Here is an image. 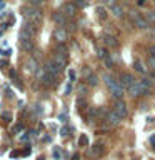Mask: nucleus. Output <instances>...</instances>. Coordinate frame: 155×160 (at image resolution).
I'll return each instance as SVG.
<instances>
[{
    "label": "nucleus",
    "mask_w": 155,
    "mask_h": 160,
    "mask_svg": "<svg viewBox=\"0 0 155 160\" xmlns=\"http://www.w3.org/2000/svg\"><path fill=\"white\" fill-rule=\"evenodd\" d=\"M35 33H37V25L25 22L22 30H20V40H32Z\"/></svg>",
    "instance_id": "2"
},
{
    "label": "nucleus",
    "mask_w": 155,
    "mask_h": 160,
    "mask_svg": "<svg viewBox=\"0 0 155 160\" xmlns=\"http://www.w3.org/2000/svg\"><path fill=\"white\" fill-rule=\"evenodd\" d=\"M97 55H98V57L102 58V60H105V58L110 57L108 52H107V48H103V47H98V48H97Z\"/></svg>",
    "instance_id": "21"
},
{
    "label": "nucleus",
    "mask_w": 155,
    "mask_h": 160,
    "mask_svg": "<svg viewBox=\"0 0 155 160\" xmlns=\"http://www.w3.org/2000/svg\"><path fill=\"white\" fill-rule=\"evenodd\" d=\"M2 118H3V122H10V118H12V115L7 113V112H3L2 113Z\"/></svg>",
    "instance_id": "30"
},
{
    "label": "nucleus",
    "mask_w": 155,
    "mask_h": 160,
    "mask_svg": "<svg viewBox=\"0 0 155 160\" xmlns=\"http://www.w3.org/2000/svg\"><path fill=\"white\" fill-rule=\"evenodd\" d=\"M105 3L108 5V7H115V5H117V0H103Z\"/></svg>",
    "instance_id": "31"
},
{
    "label": "nucleus",
    "mask_w": 155,
    "mask_h": 160,
    "mask_svg": "<svg viewBox=\"0 0 155 160\" xmlns=\"http://www.w3.org/2000/svg\"><path fill=\"white\" fill-rule=\"evenodd\" d=\"M108 90H110V93H112V97L113 98H117V100H122V97L125 95V88L122 87V83L117 82V80H112L108 85Z\"/></svg>",
    "instance_id": "3"
},
{
    "label": "nucleus",
    "mask_w": 155,
    "mask_h": 160,
    "mask_svg": "<svg viewBox=\"0 0 155 160\" xmlns=\"http://www.w3.org/2000/svg\"><path fill=\"white\" fill-rule=\"evenodd\" d=\"M53 20H55L57 23H60V25H65V23H67V17H65L62 12H60V13H55V15H53Z\"/></svg>",
    "instance_id": "17"
},
{
    "label": "nucleus",
    "mask_w": 155,
    "mask_h": 160,
    "mask_svg": "<svg viewBox=\"0 0 155 160\" xmlns=\"http://www.w3.org/2000/svg\"><path fill=\"white\" fill-rule=\"evenodd\" d=\"M112 13H113L117 18H122V17H123V8L120 7V5H115V7H112Z\"/></svg>",
    "instance_id": "18"
},
{
    "label": "nucleus",
    "mask_w": 155,
    "mask_h": 160,
    "mask_svg": "<svg viewBox=\"0 0 155 160\" xmlns=\"http://www.w3.org/2000/svg\"><path fill=\"white\" fill-rule=\"evenodd\" d=\"M62 13H63L67 18H72V17H75V15H77V5L72 3V2L63 3V7H62Z\"/></svg>",
    "instance_id": "5"
},
{
    "label": "nucleus",
    "mask_w": 155,
    "mask_h": 160,
    "mask_svg": "<svg viewBox=\"0 0 155 160\" xmlns=\"http://www.w3.org/2000/svg\"><path fill=\"white\" fill-rule=\"evenodd\" d=\"M45 0H30V5H33V7H38V5H42Z\"/></svg>",
    "instance_id": "28"
},
{
    "label": "nucleus",
    "mask_w": 155,
    "mask_h": 160,
    "mask_svg": "<svg viewBox=\"0 0 155 160\" xmlns=\"http://www.w3.org/2000/svg\"><path fill=\"white\" fill-rule=\"evenodd\" d=\"M68 77H70V82H73V80H75V72H73V70H70V72H68Z\"/></svg>",
    "instance_id": "33"
},
{
    "label": "nucleus",
    "mask_w": 155,
    "mask_h": 160,
    "mask_svg": "<svg viewBox=\"0 0 155 160\" xmlns=\"http://www.w3.org/2000/svg\"><path fill=\"white\" fill-rule=\"evenodd\" d=\"M87 90H88V85L80 83V85H78V88H77V92H78L80 95H85V93H87Z\"/></svg>",
    "instance_id": "23"
},
{
    "label": "nucleus",
    "mask_w": 155,
    "mask_h": 160,
    "mask_svg": "<svg viewBox=\"0 0 155 160\" xmlns=\"http://www.w3.org/2000/svg\"><path fill=\"white\" fill-rule=\"evenodd\" d=\"M102 40H103V43L107 45V47H110V48H117L118 47V40L115 38L113 35H110V33H105L102 37Z\"/></svg>",
    "instance_id": "10"
},
{
    "label": "nucleus",
    "mask_w": 155,
    "mask_h": 160,
    "mask_svg": "<svg viewBox=\"0 0 155 160\" xmlns=\"http://www.w3.org/2000/svg\"><path fill=\"white\" fill-rule=\"evenodd\" d=\"M150 53H152V57H155V47L150 48Z\"/></svg>",
    "instance_id": "36"
},
{
    "label": "nucleus",
    "mask_w": 155,
    "mask_h": 160,
    "mask_svg": "<svg viewBox=\"0 0 155 160\" xmlns=\"http://www.w3.org/2000/svg\"><path fill=\"white\" fill-rule=\"evenodd\" d=\"M78 143L82 145V147H83V145H87V143H88V138H87V135H82V137H80V140H78Z\"/></svg>",
    "instance_id": "26"
},
{
    "label": "nucleus",
    "mask_w": 155,
    "mask_h": 160,
    "mask_svg": "<svg viewBox=\"0 0 155 160\" xmlns=\"http://www.w3.org/2000/svg\"><path fill=\"white\" fill-rule=\"evenodd\" d=\"M105 120H107L108 125H112V127H117V125H120V122H122V117L113 112V110H110V112H107V115H105Z\"/></svg>",
    "instance_id": "6"
},
{
    "label": "nucleus",
    "mask_w": 155,
    "mask_h": 160,
    "mask_svg": "<svg viewBox=\"0 0 155 160\" xmlns=\"http://www.w3.org/2000/svg\"><path fill=\"white\" fill-rule=\"evenodd\" d=\"M42 82H43V85H47V87H52V85H55V77L45 72V75H42Z\"/></svg>",
    "instance_id": "14"
},
{
    "label": "nucleus",
    "mask_w": 155,
    "mask_h": 160,
    "mask_svg": "<svg viewBox=\"0 0 155 160\" xmlns=\"http://www.w3.org/2000/svg\"><path fill=\"white\" fill-rule=\"evenodd\" d=\"M27 68L30 70V72H37V68H38V63H37V60H33V58H28V60H27Z\"/></svg>",
    "instance_id": "16"
},
{
    "label": "nucleus",
    "mask_w": 155,
    "mask_h": 160,
    "mask_svg": "<svg viewBox=\"0 0 155 160\" xmlns=\"http://www.w3.org/2000/svg\"><path fill=\"white\" fill-rule=\"evenodd\" d=\"M75 5H77V8H83V7H87V0H75Z\"/></svg>",
    "instance_id": "25"
},
{
    "label": "nucleus",
    "mask_w": 155,
    "mask_h": 160,
    "mask_svg": "<svg viewBox=\"0 0 155 160\" xmlns=\"http://www.w3.org/2000/svg\"><path fill=\"white\" fill-rule=\"evenodd\" d=\"M103 62H105V65H107V68H112V67H113V60L110 58V57H108V58H105Z\"/></svg>",
    "instance_id": "27"
},
{
    "label": "nucleus",
    "mask_w": 155,
    "mask_h": 160,
    "mask_svg": "<svg viewBox=\"0 0 155 160\" xmlns=\"http://www.w3.org/2000/svg\"><path fill=\"white\" fill-rule=\"evenodd\" d=\"M133 67H135V70H137V72H142V73L147 72V67H145V63L140 62V60H137V62L133 63Z\"/></svg>",
    "instance_id": "20"
},
{
    "label": "nucleus",
    "mask_w": 155,
    "mask_h": 160,
    "mask_svg": "<svg viewBox=\"0 0 155 160\" xmlns=\"http://www.w3.org/2000/svg\"><path fill=\"white\" fill-rule=\"evenodd\" d=\"M102 152H103L102 145H93V147L87 152V155L88 157H98V155H102Z\"/></svg>",
    "instance_id": "13"
},
{
    "label": "nucleus",
    "mask_w": 155,
    "mask_h": 160,
    "mask_svg": "<svg viewBox=\"0 0 155 160\" xmlns=\"http://www.w3.org/2000/svg\"><path fill=\"white\" fill-rule=\"evenodd\" d=\"M133 23H135V27L140 28V30H147V28H148V20H147V18H143L142 15H140V17L135 20Z\"/></svg>",
    "instance_id": "12"
},
{
    "label": "nucleus",
    "mask_w": 155,
    "mask_h": 160,
    "mask_svg": "<svg viewBox=\"0 0 155 160\" xmlns=\"http://www.w3.org/2000/svg\"><path fill=\"white\" fill-rule=\"evenodd\" d=\"M45 72H47V73H50V75H53V77L57 78L58 75H60V72H62V68H60L58 65L53 62V60H48V62H47V65H45Z\"/></svg>",
    "instance_id": "7"
},
{
    "label": "nucleus",
    "mask_w": 155,
    "mask_h": 160,
    "mask_svg": "<svg viewBox=\"0 0 155 160\" xmlns=\"http://www.w3.org/2000/svg\"><path fill=\"white\" fill-rule=\"evenodd\" d=\"M53 37H55V40H57L58 43H65V42H67L68 33H67V30H65V28H57L53 32Z\"/></svg>",
    "instance_id": "11"
},
{
    "label": "nucleus",
    "mask_w": 155,
    "mask_h": 160,
    "mask_svg": "<svg viewBox=\"0 0 155 160\" xmlns=\"http://www.w3.org/2000/svg\"><path fill=\"white\" fill-rule=\"evenodd\" d=\"M97 12H98V17H100V18H105V17H107V10H105L103 7H98Z\"/></svg>",
    "instance_id": "24"
},
{
    "label": "nucleus",
    "mask_w": 155,
    "mask_h": 160,
    "mask_svg": "<svg viewBox=\"0 0 155 160\" xmlns=\"http://www.w3.org/2000/svg\"><path fill=\"white\" fill-rule=\"evenodd\" d=\"M118 82L122 83V87H123V88H130L135 82H137V80L133 78V75H130V73H127V72H123L122 75H120V80H118Z\"/></svg>",
    "instance_id": "8"
},
{
    "label": "nucleus",
    "mask_w": 155,
    "mask_h": 160,
    "mask_svg": "<svg viewBox=\"0 0 155 160\" xmlns=\"http://www.w3.org/2000/svg\"><path fill=\"white\" fill-rule=\"evenodd\" d=\"M22 12L25 13L27 22L35 23V25H38L40 22H42V18H43V15H42V12L38 10V7H33V5H27V7H23Z\"/></svg>",
    "instance_id": "1"
},
{
    "label": "nucleus",
    "mask_w": 155,
    "mask_h": 160,
    "mask_svg": "<svg viewBox=\"0 0 155 160\" xmlns=\"http://www.w3.org/2000/svg\"><path fill=\"white\" fill-rule=\"evenodd\" d=\"M72 160H78V155H73V157H72Z\"/></svg>",
    "instance_id": "37"
},
{
    "label": "nucleus",
    "mask_w": 155,
    "mask_h": 160,
    "mask_svg": "<svg viewBox=\"0 0 155 160\" xmlns=\"http://www.w3.org/2000/svg\"><path fill=\"white\" fill-rule=\"evenodd\" d=\"M128 93H130V97H138V95H148L150 90L145 87L140 80H137V82H135L132 87L128 88Z\"/></svg>",
    "instance_id": "4"
},
{
    "label": "nucleus",
    "mask_w": 155,
    "mask_h": 160,
    "mask_svg": "<svg viewBox=\"0 0 155 160\" xmlns=\"http://www.w3.org/2000/svg\"><path fill=\"white\" fill-rule=\"evenodd\" d=\"M147 18L150 20V22H155V12H148L147 13Z\"/></svg>",
    "instance_id": "32"
},
{
    "label": "nucleus",
    "mask_w": 155,
    "mask_h": 160,
    "mask_svg": "<svg viewBox=\"0 0 155 160\" xmlns=\"http://www.w3.org/2000/svg\"><path fill=\"white\" fill-rule=\"evenodd\" d=\"M113 112H117L122 118L127 117V115H128V108H127V105H125L123 100H117V102H115V105H113Z\"/></svg>",
    "instance_id": "9"
},
{
    "label": "nucleus",
    "mask_w": 155,
    "mask_h": 160,
    "mask_svg": "<svg viewBox=\"0 0 155 160\" xmlns=\"http://www.w3.org/2000/svg\"><path fill=\"white\" fill-rule=\"evenodd\" d=\"M145 2H147V0H137V5H140V7H142V5H145Z\"/></svg>",
    "instance_id": "34"
},
{
    "label": "nucleus",
    "mask_w": 155,
    "mask_h": 160,
    "mask_svg": "<svg viewBox=\"0 0 155 160\" xmlns=\"http://www.w3.org/2000/svg\"><path fill=\"white\" fill-rule=\"evenodd\" d=\"M87 85H90V87H95V85H98V77L95 73H92L90 77H87Z\"/></svg>",
    "instance_id": "19"
},
{
    "label": "nucleus",
    "mask_w": 155,
    "mask_h": 160,
    "mask_svg": "<svg viewBox=\"0 0 155 160\" xmlns=\"http://www.w3.org/2000/svg\"><path fill=\"white\" fill-rule=\"evenodd\" d=\"M67 132H68V130H67V128H62V135H63V137H65V135H68Z\"/></svg>",
    "instance_id": "35"
},
{
    "label": "nucleus",
    "mask_w": 155,
    "mask_h": 160,
    "mask_svg": "<svg viewBox=\"0 0 155 160\" xmlns=\"http://www.w3.org/2000/svg\"><path fill=\"white\" fill-rule=\"evenodd\" d=\"M140 82H142V83L145 85V87H147V88L150 90V92H152V88H153V83L150 82V78H142V80H140Z\"/></svg>",
    "instance_id": "22"
},
{
    "label": "nucleus",
    "mask_w": 155,
    "mask_h": 160,
    "mask_svg": "<svg viewBox=\"0 0 155 160\" xmlns=\"http://www.w3.org/2000/svg\"><path fill=\"white\" fill-rule=\"evenodd\" d=\"M20 47L25 52H32L33 50V40H20Z\"/></svg>",
    "instance_id": "15"
},
{
    "label": "nucleus",
    "mask_w": 155,
    "mask_h": 160,
    "mask_svg": "<svg viewBox=\"0 0 155 160\" xmlns=\"http://www.w3.org/2000/svg\"><path fill=\"white\" fill-rule=\"evenodd\" d=\"M148 65L153 68V72H155V57H152V55L148 57Z\"/></svg>",
    "instance_id": "29"
}]
</instances>
